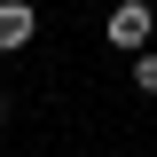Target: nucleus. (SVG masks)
Returning <instances> with one entry per match:
<instances>
[{
  "label": "nucleus",
  "mask_w": 157,
  "mask_h": 157,
  "mask_svg": "<svg viewBox=\"0 0 157 157\" xmlns=\"http://www.w3.org/2000/svg\"><path fill=\"white\" fill-rule=\"evenodd\" d=\"M149 39H157V8L149 0H118L110 8V47L118 55H149Z\"/></svg>",
  "instance_id": "f257e3e1"
},
{
  "label": "nucleus",
  "mask_w": 157,
  "mask_h": 157,
  "mask_svg": "<svg viewBox=\"0 0 157 157\" xmlns=\"http://www.w3.org/2000/svg\"><path fill=\"white\" fill-rule=\"evenodd\" d=\"M32 32H39V8L32 0H0V55L32 47Z\"/></svg>",
  "instance_id": "f03ea898"
},
{
  "label": "nucleus",
  "mask_w": 157,
  "mask_h": 157,
  "mask_svg": "<svg viewBox=\"0 0 157 157\" xmlns=\"http://www.w3.org/2000/svg\"><path fill=\"white\" fill-rule=\"evenodd\" d=\"M0 118H8V94H0Z\"/></svg>",
  "instance_id": "20e7f679"
},
{
  "label": "nucleus",
  "mask_w": 157,
  "mask_h": 157,
  "mask_svg": "<svg viewBox=\"0 0 157 157\" xmlns=\"http://www.w3.org/2000/svg\"><path fill=\"white\" fill-rule=\"evenodd\" d=\"M134 86H141V94H157V55H134Z\"/></svg>",
  "instance_id": "7ed1b4c3"
}]
</instances>
